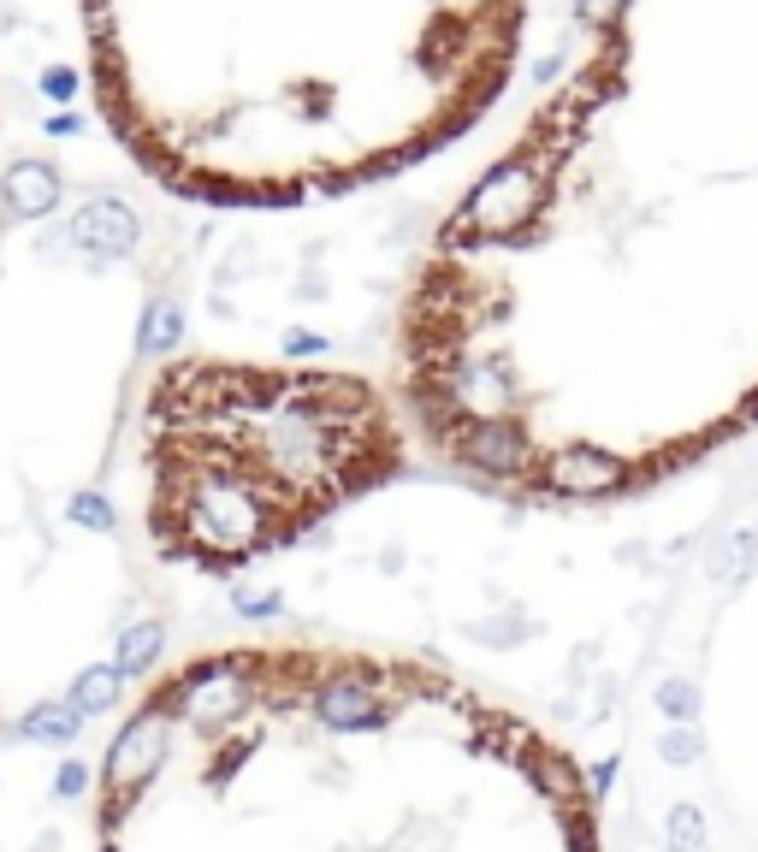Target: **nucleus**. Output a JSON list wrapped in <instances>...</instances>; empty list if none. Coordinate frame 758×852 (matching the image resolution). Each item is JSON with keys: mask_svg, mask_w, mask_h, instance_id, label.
<instances>
[{"mask_svg": "<svg viewBox=\"0 0 758 852\" xmlns=\"http://www.w3.org/2000/svg\"><path fill=\"white\" fill-rule=\"evenodd\" d=\"M575 12L398 308L415 445L516 504H622L758 426V0Z\"/></svg>", "mask_w": 758, "mask_h": 852, "instance_id": "nucleus-1", "label": "nucleus"}, {"mask_svg": "<svg viewBox=\"0 0 758 852\" xmlns=\"http://www.w3.org/2000/svg\"><path fill=\"white\" fill-rule=\"evenodd\" d=\"M95 852H605L599 782L516 699L421 652L226 640L107 734Z\"/></svg>", "mask_w": 758, "mask_h": 852, "instance_id": "nucleus-2", "label": "nucleus"}, {"mask_svg": "<svg viewBox=\"0 0 758 852\" xmlns=\"http://www.w3.org/2000/svg\"><path fill=\"white\" fill-rule=\"evenodd\" d=\"M528 0H83L95 107L172 196L290 208L398 179L516 71Z\"/></svg>", "mask_w": 758, "mask_h": 852, "instance_id": "nucleus-3", "label": "nucleus"}, {"mask_svg": "<svg viewBox=\"0 0 758 852\" xmlns=\"http://www.w3.org/2000/svg\"><path fill=\"white\" fill-rule=\"evenodd\" d=\"M137 297L113 261L0 278V734L36 740L149 664L160 592L107 504Z\"/></svg>", "mask_w": 758, "mask_h": 852, "instance_id": "nucleus-4", "label": "nucleus"}, {"mask_svg": "<svg viewBox=\"0 0 758 852\" xmlns=\"http://www.w3.org/2000/svg\"><path fill=\"white\" fill-rule=\"evenodd\" d=\"M398 391L338 367L179 356L137 396V527L154 563L238 575L410 462Z\"/></svg>", "mask_w": 758, "mask_h": 852, "instance_id": "nucleus-5", "label": "nucleus"}]
</instances>
